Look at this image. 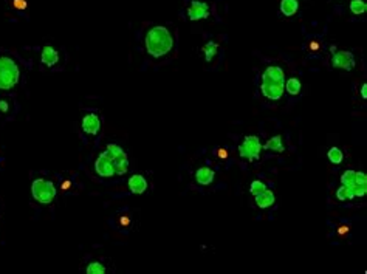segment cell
Returning a JSON list of instances; mask_svg holds the SVG:
<instances>
[{
    "instance_id": "cell-1",
    "label": "cell",
    "mask_w": 367,
    "mask_h": 274,
    "mask_svg": "<svg viewBox=\"0 0 367 274\" xmlns=\"http://www.w3.org/2000/svg\"><path fill=\"white\" fill-rule=\"evenodd\" d=\"M174 47V37L166 26L157 25L146 34V50L152 57H161L167 54Z\"/></svg>"
},
{
    "instance_id": "cell-2",
    "label": "cell",
    "mask_w": 367,
    "mask_h": 274,
    "mask_svg": "<svg viewBox=\"0 0 367 274\" xmlns=\"http://www.w3.org/2000/svg\"><path fill=\"white\" fill-rule=\"evenodd\" d=\"M21 79L17 64L8 56H0V90H11Z\"/></svg>"
},
{
    "instance_id": "cell-3",
    "label": "cell",
    "mask_w": 367,
    "mask_h": 274,
    "mask_svg": "<svg viewBox=\"0 0 367 274\" xmlns=\"http://www.w3.org/2000/svg\"><path fill=\"white\" fill-rule=\"evenodd\" d=\"M33 199L42 204H50L56 199V186L45 178H36L31 184Z\"/></svg>"
},
{
    "instance_id": "cell-4",
    "label": "cell",
    "mask_w": 367,
    "mask_h": 274,
    "mask_svg": "<svg viewBox=\"0 0 367 274\" xmlns=\"http://www.w3.org/2000/svg\"><path fill=\"white\" fill-rule=\"evenodd\" d=\"M261 152H262V144L256 135L245 136L239 146V155L248 161H257L261 158Z\"/></svg>"
},
{
    "instance_id": "cell-5",
    "label": "cell",
    "mask_w": 367,
    "mask_h": 274,
    "mask_svg": "<svg viewBox=\"0 0 367 274\" xmlns=\"http://www.w3.org/2000/svg\"><path fill=\"white\" fill-rule=\"evenodd\" d=\"M262 95L270 101H279L285 92V81H273V79H262L261 85Z\"/></svg>"
},
{
    "instance_id": "cell-6",
    "label": "cell",
    "mask_w": 367,
    "mask_h": 274,
    "mask_svg": "<svg viewBox=\"0 0 367 274\" xmlns=\"http://www.w3.org/2000/svg\"><path fill=\"white\" fill-rule=\"evenodd\" d=\"M95 171L99 177H112V175H116V168H115V163L113 158L110 155L107 153V150L99 153V156L95 161Z\"/></svg>"
},
{
    "instance_id": "cell-7",
    "label": "cell",
    "mask_w": 367,
    "mask_h": 274,
    "mask_svg": "<svg viewBox=\"0 0 367 274\" xmlns=\"http://www.w3.org/2000/svg\"><path fill=\"white\" fill-rule=\"evenodd\" d=\"M332 67L341 68V70H352L355 67V56L352 51H335L332 56Z\"/></svg>"
},
{
    "instance_id": "cell-8",
    "label": "cell",
    "mask_w": 367,
    "mask_h": 274,
    "mask_svg": "<svg viewBox=\"0 0 367 274\" xmlns=\"http://www.w3.org/2000/svg\"><path fill=\"white\" fill-rule=\"evenodd\" d=\"M210 16V5L206 2H198V0H192L189 8H187V17L191 21H202Z\"/></svg>"
},
{
    "instance_id": "cell-9",
    "label": "cell",
    "mask_w": 367,
    "mask_h": 274,
    "mask_svg": "<svg viewBox=\"0 0 367 274\" xmlns=\"http://www.w3.org/2000/svg\"><path fill=\"white\" fill-rule=\"evenodd\" d=\"M101 129V121H99L96 113H87L82 118V130L88 135H98Z\"/></svg>"
},
{
    "instance_id": "cell-10",
    "label": "cell",
    "mask_w": 367,
    "mask_h": 274,
    "mask_svg": "<svg viewBox=\"0 0 367 274\" xmlns=\"http://www.w3.org/2000/svg\"><path fill=\"white\" fill-rule=\"evenodd\" d=\"M127 186H129V191H131L132 194L140 195V194L146 192V189H147V181H146V178L143 177V175L135 174V175H132L131 178H129Z\"/></svg>"
},
{
    "instance_id": "cell-11",
    "label": "cell",
    "mask_w": 367,
    "mask_h": 274,
    "mask_svg": "<svg viewBox=\"0 0 367 274\" xmlns=\"http://www.w3.org/2000/svg\"><path fill=\"white\" fill-rule=\"evenodd\" d=\"M254 201H256V204H257V206H259L261 209H266V208L273 206L274 201H276V197H274L273 191H270L268 188H266L263 192L254 195Z\"/></svg>"
},
{
    "instance_id": "cell-12",
    "label": "cell",
    "mask_w": 367,
    "mask_h": 274,
    "mask_svg": "<svg viewBox=\"0 0 367 274\" xmlns=\"http://www.w3.org/2000/svg\"><path fill=\"white\" fill-rule=\"evenodd\" d=\"M215 174L211 168H208V166H202V168H198L195 172V180L198 184L202 186H210L214 181Z\"/></svg>"
},
{
    "instance_id": "cell-13",
    "label": "cell",
    "mask_w": 367,
    "mask_h": 274,
    "mask_svg": "<svg viewBox=\"0 0 367 274\" xmlns=\"http://www.w3.org/2000/svg\"><path fill=\"white\" fill-rule=\"evenodd\" d=\"M367 192V175L364 172L355 174V188L353 195L355 197H364Z\"/></svg>"
},
{
    "instance_id": "cell-14",
    "label": "cell",
    "mask_w": 367,
    "mask_h": 274,
    "mask_svg": "<svg viewBox=\"0 0 367 274\" xmlns=\"http://www.w3.org/2000/svg\"><path fill=\"white\" fill-rule=\"evenodd\" d=\"M41 59H42V64H44V65H47V67H54V65L57 64V61H59V53L54 50L53 47L45 45V47L42 48V56H41Z\"/></svg>"
},
{
    "instance_id": "cell-15",
    "label": "cell",
    "mask_w": 367,
    "mask_h": 274,
    "mask_svg": "<svg viewBox=\"0 0 367 274\" xmlns=\"http://www.w3.org/2000/svg\"><path fill=\"white\" fill-rule=\"evenodd\" d=\"M262 79H273V81H285V73L281 67L270 65L262 75Z\"/></svg>"
},
{
    "instance_id": "cell-16",
    "label": "cell",
    "mask_w": 367,
    "mask_h": 274,
    "mask_svg": "<svg viewBox=\"0 0 367 274\" xmlns=\"http://www.w3.org/2000/svg\"><path fill=\"white\" fill-rule=\"evenodd\" d=\"M113 163L116 168V175H124L129 171V158L127 153L123 150L121 153H118L116 156H113Z\"/></svg>"
},
{
    "instance_id": "cell-17",
    "label": "cell",
    "mask_w": 367,
    "mask_h": 274,
    "mask_svg": "<svg viewBox=\"0 0 367 274\" xmlns=\"http://www.w3.org/2000/svg\"><path fill=\"white\" fill-rule=\"evenodd\" d=\"M262 149L263 150H270V152H279V153L284 152L285 148H284V143H282V136L281 135L273 136V138H270L262 146Z\"/></svg>"
},
{
    "instance_id": "cell-18",
    "label": "cell",
    "mask_w": 367,
    "mask_h": 274,
    "mask_svg": "<svg viewBox=\"0 0 367 274\" xmlns=\"http://www.w3.org/2000/svg\"><path fill=\"white\" fill-rule=\"evenodd\" d=\"M297 9H299L297 0H282L281 2V13L287 17L294 16L297 13Z\"/></svg>"
},
{
    "instance_id": "cell-19",
    "label": "cell",
    "mask_w": 367,
    "mask_h": 274,
    "mask_svg": "<svg viewBox=\"0 0 367 274\" xmlns=\"http://www.w3.org/2000/svg\"><path fill=\"white\" fill-rule=\"evenodd\" d=\"M202 51H203V54H205L206 62H211V61L214 59V57L217 56V53H219V44L214 42V41L206 42L205 47L202 48Z\"/></svg>"
},
{
    "instance_id": "cell-20",
    "label": "cell",
    "mask_w": 367,
    "mask_h": 274,
    "mask_svg": "<svg viewBox=\"0 0 367 274\" xmlns=\"http://www.w3.org/2000/svg\"><path fill=\"white\" fill-rule=\"evenodd\" d=\"M301 81L297 79V77H290L288 81L285 82V90L288 92L291 96H297L301 93Z\"/></svg>"
},
{
    "instance_id": "cell-21",
    "label": "cell",
    "mask_w": 367,
    "mask_h": 274,
    "mask_svg": "<svg viewBox=\"0 0 367 274\" xmlns=\"http://www.w3.org/2000/svg\"><path fill=\"white\" fill-rule=\"evenodd\" d=\"M355 174H356V171L347 169V171H344V174L341 175V183H342L344 186H347V188H350L352 191H353V188H355Z\"/></svg>"
},
{
    "instance_id": "cell-22",
    "label": "cell",
    "mask_w": 367,
    "mask_h": 274,
    "mask_svg": "<svg viewBox=\"0 0 367 274\" xmlns=\"http://www.w3.org/2000/svg\"><path fill=\"white\" fill-rule=\"evenodd\" d=\"M336 199L340 201H345V200H353L355 195L350 188H347V186L342 184L341 188H338V191H336Z\"/></svg>"
},
{
    "instance_id": "cell-23",
    "label": "cell",
    "mask_w": 367,
    "mask_h": 274,
    "mask_svg": "<svg viewBox=\"0 0 367 274\" xmlns=\"http://www.w3.org/2000/svg\"><path fill=\"white\" fill-rule=\"evenodd\" d=\"M350 11L356 16L364 14L367 11V3L364 0H352L350 2Z\"/></svg>"
},
{
    "instance_id": "cell-24",
    "label": "cell",
    "mask_w": 367,
    "mask_h": 274,
    "mask_svg": "<svg viewBox=\"0 0 367 274\" xmlns=\"http://www.w3.org/2000/svg\"><path fill=\"white\" fill-rule=\"evenodd\" d=\"M327 156H329L330 163H333V164H341L342 160H344V153H342V150L338 149V148H332V149L329 150V153H327Z\"/></svg>"
},
{
    "instance_id": "cell-25",
    "label": "cell",
    "mask_w": 367,
    "mask_h": 274,
    "mask_svg": "<svg viewBox=\"0 0 367 274\" xmlns=\"http://www.w3.org/2000/svg\"><path fill=\"white\" fill-rule=\"evenodd\" d=\"M105 267L103 265V263H99V262H92V263H88L87 265V270H85V273L87 274H105Z\"/></svg>"
},
{
    "instance_id": "cell-26",
    "label": "cell",
    "mask_w": 367,
    "mask_h": 274,
    "mask_svg": "<svg viewBox=\"0 0 367 274\" xmlns=\"http://www.w3.org/2000/svg\"><path fill=\"white\" fill-rule=\"evenodd\" d=\"M265 189H266V184H265L263 181H261V180H254V181L251 183V186H250V192H251L253 195L261 194V192H263Z\"/></svg>"
},
{
    "instance_id": "cell-27",
    "label": "cell",
    "mask_w": 367,
    "mask_h": 274,
    "mask_svg": "<svg viewBox=\"0 0 367 274\" xmlns=\"http://www.w3.org/2000/svg\"><path fill=\"white\" fill-rule=\"evenodd\" d=\"M11 6L17 9V11H25L28 8V2L26 0H11Z\"/></svg>"
},
{
    "instance_id": "cell-28",
    "label": "cell",
    "mask_w": 367,
    "mask_h": 274,
    "mask_svg": "<svg viewBox=\"0 0 367 274\" xmlns=\"http://www.w3.org/2000/svg\"><path fill=\"white\" fill-rule=\"evenodd\" d=\"M307 48H309V51H312V53H318L322 48V44L319 41H310L309 45H307Z\"/></svg>"
},
{
    "instance_id": "cell-29",
    "label": "cell",
    "mask_w": 367,
    "mask_h": 274,
    "mask_svg": "<svg viewBox=\"0 0 367 274\" xmlns=\"http://www.w3.org/2000/svg\"><path fill=\"white\" fill-rule=\"evenodd\" d=\"M338 236H341V237H344V236H347V234L350 232V226H347V224H342V226H340L338 228Z\"/></svg>"
},
{
    "instance_id": "cell-30",
    "label": "cell",
    "mask_w": 367,
    "mask_h": 274,
    "mask_svg": "<svg viewBox=\"0 0 367 274\" xmlns=\"http://www.w3.org/2000/svg\"><path fill=\"white\" fill-rule=\"evenodd\" d=\"M0 112L2 113H8L9 112V102L5 100H0Z\"/></svg>"
},
{
    "instance_id": "cell-31",
    "label": "cell",
    "mask_w": 367,
    "mask_h": 274,
    "mask_svg": "<svg viewBox=\"0 0 367 274\" xmlns=\"http://www.w3.org/2000/svg\"><path fill=\"white\" fill-rule=\"evenodd\" d=\"M228 155H230V153H228V150L226 149H219V150H217V156H219V158L220 160H226L228 158Z\"/></svg>"
},
{
    "instance_id": "cell-32",
    "label": "cell",
    "mask_w": 367,
    "mask_h": 274,
    "mask_svg": "<svg viewBox=\"0 0 367 274\" xmlns=\"http://www.w3.org/2000/svg\"><path fill=\"white\" fill-rule=\"evenodd\" d=\"M73 186V183H72V180H64L62 183H61V189L62 191H68Z\"/></svg>"
},
{
    "instance_id": "cell-33",
    "label": "cell",
    "mask_w": 367,
    "mask_h": 274,
    "mask_svg": "<svg viewBox=\"0 0 367 274\" xmlns=\"http://www.w3.org/2000/svg\"><path fill=\"white\" fill-rule=\"evenodd\" d=\"M361 96H363V100L367 98V84H363V87H361Z\"/></svg>"
},
{
    "instance_id": "cell-34",
    "label": "cell",
    "mask_w": 367,
    "mask_h": 274,
    "mask_svg": "<svg viewBox=\"0 0 367 274\" xmlns=\"http://www.w3.org/2000/svg\"><path fill=\"white\" fill-rule=\"evenodd\" d=\"M121 224H123V226H129V217H121Z\"/></svg>"
},
{
    "instance_id": "cell-35",
    "label": "cell",
    "mask_w": 367,
    "mask_h": 274,
    "mask_svg": "<svg viewBox=\"0 0 367 274\" xmlns=\"http://www.w3.org/2000/svg\"><path fill=\"white\" fill-rule=\"evenodd\" d=\"M330 51H332V54L336 51V47H335V45H330Z\"/></svg>"
}]
</instances>
